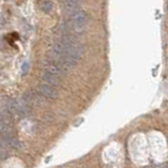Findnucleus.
Here are the masks:
<instances>
[{
	"instance_id": "obj_1",
	"label": "nucleus",
	"mask_w": 168,
	"mask_h": 168,
	"mask_svg": "<svg viewBox=\"0 0 168 168\" xmlns=\"http://www.w3.org/2000/svg\"><path fill=\"white\" fill-rule=\"evenodd\" d=\"M88 16L84 11H78L72 17V26L75 30H82L87 25Z\"/></svg>"
},
{
	"instance_id": "obj_2",
	"label": "nucleus",
	"mask_w": 168,
	"mask_h": 168,
	"mask_svg": "<svg viewBox=\"0 0 168 168\" xmlns=\"http://www.w3.org/2000/svg\"><path fill=\"white\" fill-rule=\"evenodd\" d=\"M39 93H40L41 96L49 98V100H56L58 96V92L56 88L49 84H46V82L39 86Z\"/></svg>"
},
{
	"instance_id": "obj_3",
	"label": "nucleus",
	"mask_w": 168,
	"mask_h": 168,
	"mask_svg": "<svg viewBox=\"0 0 168 168\" xmlns=\"http://www.w3.org/2000/svg\"><path fill=\"white\" fill-rule=\"evenodd\" d=\"M82 0H65L63 1V11L68 15H74L76 12H78L79 5Z\"/></svg>"
},
{
	"instance_id": "obj_4",
	"label": "nucleus",
	"mask_w": 168,
	"mask_h": 168,
	"mask_svg": "<svg viewBox=\"0 0 168 168\" xmlns=\"http://www.w3.org/2000/svg\"><path fill=\"white\" fill-rule=\"evenodd\" d=\"M42 79H44L46 84L51 85L53 87L59 86L61 84V77L55 76V75H53V74L47 73V72H44V74H42Z\"/></svg>"
},
{
	"instance_id": "obj_5",
	"label": "nucleus",
	"mask_w": 168,
	"mask_h": 168,
	"mask_svg": "<svg viewBox=\"0 0 168 168\" xmlns=\"http://www.w3.org/2000/svg\"><path fill=\"white\" fill-rule=\"evenodd\" d=\"M52 7H53V3L50 0H44V1L41 2L40 4V9L44 11V13H50L52 11Z\"/></svg>"
},
{
	"instance_id": "obj_6",
	"label": "nucleus",
	"mask_w": 168,
	"mask_h": 168,
	"mask_svg": "<svg viewBox=\"0 0 168 168\" xmlns=\"http://www.w3.org/2000/svg\"><path fill=\"white\" fill-rule=\"evenodd\" d=\"M29 68H30V65H29V63H23L22 66H21V73H22V75H25V74L28 73L29 71Z\"/></svg>"
},
{
	"instance_id": "obj_7",
	"label": "nucleus",
	"mask_w": 168,
	"mask_h": 168,
	"mask_svg": "<svg viewBox=\"0 0 168 168\" xmlns=\"http://www.w3.org/2000/svg\"><path fill=\"white\" fill-rule=\"evenodd\" d=\"M164 168H168V162H167V164L165 165V167H164Z\"/></svg>"
},
{
	"instance_id": "obj_8",
	"label": "nucleus",
	"mask_w": 168,
	"mask_h": 168,
	"mask_svg": "<svg viewBox=\"0 0 168 168\" xmlns=\"http://www.w3.org/2000/svg\"><path fill=\"white\" fill-rule=\"evenodd\" d=\"M0 40H1V39H0Z\"/></svg>"
}]
</instances>
